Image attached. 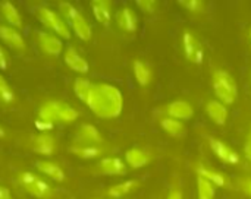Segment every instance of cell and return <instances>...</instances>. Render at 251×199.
<instances>
[{
	"label": "cell",
	"instance_id": "1",
	"mask_svg": "<svg viewBox=\"0 0 251 199\" xmlns=\"http://www.w3.org/2000/svg\"><path fill=\"white\" fill-rule=\"evenodd\" d=\"M101 119H115L122 113L124 98L121 91L109 84H96L85 103Z\"/></svg>",
	"mask_w": 251,
	"mask_h": 199
},
{
	"label": "cell",
	"instance_id": "2",
	"mask_svg": "<svg viewBox=\"0 0 251 199\" xmlns=\"http://www.w3.org/2000/svg\"><path fill=\"white\" fill-rule=\"evenodd\" d=\"M38 119L47 123H54V122H60V123H72L78 119V111L72 107H69L68 104L62 103V101H56V100H50L47 103H44L40 110H38Z\"/></svg>",
	"mask_w": 251,
	"mask_h": 199
},
{
	"label": "cell",
	"instance_id": "3",
	"mask_svg": "<svg viewBox=\"0 0 251 199\" xmlns=\"http://www.w3.org/2000/svg\"><path fill=\"white\" fill-rule=\"evenodd\" d=\"M212 85L216 97L222 101V104H232L237 100L238 89H237V82L224 69H216L212 75Z\"/></svg>",
	"mask_w": 251,
	"mask_h": 199
},
{
	"label": "cell",
	"instance_id": "4",
	"mask_svg": "<svg viewBox=\"0 0 251 199\" xmlns=\"http://www.w3.org/2000/svg\"><path fill=\"white\" fill-rule=\"evenodd\" d=\"M59 10L66 18V21L71 23V26L74 28V31L76 32V35L81 40H90L91 38V26L88 25L85 18L75 9L74 4H71L68 1H62L59 4Z\"/></svg>",
	"mask_w": 251,
	"mask_h": 199
},
{
	"label": "cell",
	"instance_id": "5",
	"mask_svg": "<svg viewBox=\"0 0 251 199\" xmlns=\"http://www.w3.org/2000/svg\"><path fill=\"white\" fill-rule=\"evenodd\" d=\"M21 186L32 197L38 199H49L51 197V188L49 186V183H46L44 180H41L38 176L29 173V172H24L19 175L18 177Z\"/></svg>",
	"mask_w": 251,
	"mask_h": 199
},
{
	"label": "cell",
	"instance_id": "6",
	"mask_svg": "<svg viewBox=\"0 0 251 199\" xmlns=\"http://www.w3.org/2000/svg\"><path fill=\"white\" fill-rule=\"evenodd\" d=\"M37 16L40 18V21H41L44 25H47L50 29H53L59 37H62V38H71L69 26H68L66 22H65L57 13H54L51 9L44 7V6H40V7H37Z\"/></svg>",
	"mask_w": 251,
	"mask_h": 199
},
{
	"label": "cell",
	"instance_id": "7",
	"mask_svg": "<svg viewBox=\"0 0 251 199\" xmlns=\"http://www.w3.org/2000/svg\"><path fill=\"white\" fill-rule=\"evenodd\" d=\"M182 47H184L185 57L190 62H193L196 65H200L203 62V57H204L203 47L199 43V40L196 38V35L188 29H185L182 32Z\"/></svg>",
	"mask_w": 251,
	"mask_h": 199
},
{
	"label": "cell",
	"instance_id": "8",
	"mask_svg": "<svg viewBox=\"0 0 251 199\" xmlns=\"http://www.w3.org/2000/svg\"><path fill=\"white\" fill-rule=\"evenodd\" d=\"M209 145L212 148V151L216 154L218 158H221L224 163H228V164H240L241 158L238 155V153L235 150H232L229 145H226L224 141L218 139V138H209Z\"/></svg>",
	"mask_w": 251,
	"mask_h": 199
},
{
	"label": "cell",
	"instance_id": "9",
	"mask_svg": "<svg viewBox=\"0 0 251 199\" xmlns=\"http://www.w3.org/2000/svg\"><path fill=\"white\" fill-rule=\"evenodd\" d=\"M103 142H104L103 136L96 129V126L85 123V125H82L79 128L78 135H76V144H81V145H101Z\"/></svg>",
	"mask_w": 251,
	"mask_h": 199
},
{
	"label": "cell",
	"instance_id": "10",
	"mask_svg": "<svg viewBox=\"0 0 251 199\" xmlns=\"http://www.w3.org/2000/svg\"><path fill=\"white\" fill-rule=\"evenodd\" d=\"M169 117L176 119V120H190L194 116V109L190 103L184 100H176L171 103L166 109Z\"/></svg>",
	"mask_w": 251,
	"mask_h": 199
},
{
	"label": "cell",
	"instance_id": "11",
	"mask_svg": "<svg viewBox=\"0 0 251 199\" xmlns=\"http://www.w3.org/2000/svg\"><path fill=\"white\" fill-rule=\"evenodd\" d=\"M32 150L43 155H51L56 148L54 138L49 133H40L32 138Z\"/></svg>",
	"mask_w": 251,
	"mask_h": 199
},
{
	"label": "cell",
	"instance_id": "12",
	"mask_svg": "<svg viewBox=\"0 0 251 199\" xmlns=\"http://www.w3.org/2000/svg\"><path fill=\"white\" fill-rule=\"evenodd\" d=\"M65 63L75 72H79V73H87L90 66L87 63V60L78 54V51L74 48V47H68L66 51H65Z\"/></svg>",
	"mask_w": 251,
	"mask_h": 199
},
{
	"label": "cell",
	"instance_id": "13",
	"mask_svg": "<svg viewBox=\"0 0 251 199\" xmlns=\"http://www.w3.org/2000/svg\"><path fill=\"white\" fill-rule=\"evenodd\" d=\"M99 170L100 173L103 175H110V176H119V175H124L126 172V167L124 164V161L121 158H116V157H107V158H103L100 163H99Z\"/></svg>",
	"mask_w": 251,
	"mask_h": 199
},
{
	"label": "cell",
	"instance_id": "14",
	"mask_svg": "<svg viewBox=\"0 0 251 199\" xmlns=\"http://www.w3.org/2000/svg\"><path fill=\"white\" fill-rule=\"evenodd\" d=\"M0 38L10 47L16 48V50H24L25 48V40L22 38V35L13 29L12 26H6V25H0Z\"/></svg>",
	"mask_w": 251,
	"mask_h": 199
},
{
	"label": "cell",
	"instance_id": "15",
	"mask_svg": "<svg viewBox=\"0 0 251 199\" xmlns=\"http://www.w3.org/2000/svg\"><path fill=\"white\" fill-rule=\"evenodd\" d=\"M118 23H119V26H121L122 29H125L126 32H134V31H137V28H138V19H137L135 12H134L131 7H128V6L122 7V9L118 12Z\"/></svg>",
	"mask_w": 251,
	"mask_h": 199
},
{
	"label": "cell",
	"instance_id": "16",
	"mask_svg": "<svg viewBox=\"0 0 251 199\" xmlns=\"http://www.w3.org/2000/svg\"><path fill=\"white\" fill-rule=\"evenodd\" d=\"M125 158L126 163L132 167V169H141L144 166H147L151 161V155L141 150V148H131L125 153Z\"/></svg>",
	"mask_w": 251,
	"mask_h": 199
},
{
	"label": "cell",
	"instance_id": "17",
	"mask_svg": "<svg viewBox=\"0 0 251 199\" xmlns=\"http://www.w3.org/2000/svg\"><path fill=\"white\" fill-rule=\"evenodd\" d=\"M206 111L209 114V117L216 123V125H225L226 119H228V110L225 107V104H222L221 101L212 100L207 103L206 106Z\"/></svg>",
	"mask_w": 251,
	"mask_h": 199
},
{
	"label": "cell",
	"instance_id": "18",
	"mask_svg": "<svg viewBox=\"0 0 251 199\" xmlns=\"http://www.w3.org/2000/svg\"><path fill=\"white\" fill-rule=\"evenodd\" d=\"M38 43H40L41 48L46 53L51 54V56H57L62 51V48H63L62 41L59 38H56L54 35L47 34V32H40L38 34Z\"/></svg>",
	"mask_w": 251,
	"mask_h": 199
},
{
	"label": "cell",
	"instance_id": "19",
	"mask_svg": "<svg viewBox=\"0 0 251 199\" xmlns=\"http://www.w3.org/2000/svg\"><path fill=\"white\" fill-rule=\"evenodd\" d=\"M91 9L94 12V16L96 19L103 23V25H107L110 22V18H112V3L110 1H106V0H96L91 3Z\"/></svg>",
	"mask_w": 251,
	"mask_h": 199
},
{
	"label": "cell",
	"instance_id": "20",
	"mask_svg": "<svg viewBox=\"0 0 251 199\" xmlns=\"http://www.w3.org/2000/svg\"><path fill=\"white\" fill-rule=\"evenodd\" d=\"M196 172H197V175L200 177H204L206 180H209L210 183H213L218 188H225L226 186V177H225V175H222V173H219L216 170H212V169H209V167H206L203 164H199L196 167Z\"/></svg>",
	"mask_w": 251,
	"mask_h": 199
},
{
	"label": "cell",
	"instance_id": "21",
	"mask_svg": "<svg viewBox=\"0 0 251 199\" xmlns=\"http://www.w3.org/2000/svg\"><path fill=\"white\" fill-rule=\"evenodd\" d=\"M37 169L43 175L49 176L53 180H57V182H63L65 180V172L56 163H51V161H38L37 163Z\"/></svg>",
	"mask_w": 251,
	"mask_h": 199
},
{
	"label": "cell",
	"instance_id": "22",
	"mask_svg": "<svg viewBox=\"0 0 251 199\" xmlns=\"http://www.w3.org/2000/svg\"><path fill=\"white\" fill-rule=\"evenodd\" d=\"M71 153L81 158H97L103 154V148L99 145H81L75 144L71 147Z\"/></svg>",
	"mask_w": 251,
	"mask_h": 199
},
{
	"label": "cell",
	"instance_id": "23",
	"mask_svg": "<svg viewBox=\"0 0 251 199\" xmlns=\"http://www.w3.org/2000/svg\"><path fill=\"white\" fill-rule=\"evenodd\" d=\"M0 12L3 15V18L7 21V23L10 26H21L22 21H21V15L18 12V9L10 3V1H3L0 3Z\"/></svg>",
	"mask_w": 251,
	"mask_h": 199
},
{
	"label": "cell",
	"instance_id": "24",
	"mask_svg": "<svg viewBox=\"0 0 251 199\" xmlns=\"http://www.w3.org/2000/svg\"><path fill=\"white\" fill-rule=\"evenodd\" d=\"M132 67H134V76H135L137 82L141 87H147L150 84V81H151V76H153L151 69L146 63L140 62V60H135Z\"/></svg>",
	"mask_w": 251,
	"mask_h": 199
},
{
	"label": "cell",
	"instance_id": "25",
	"mask_svg": "<svg viewBox=\"0 0 251 199\" xmlns=\"http://www.w3.org/2000/svg\"><path fill=\"white\" fill-rule=\"evenodd\" d=\"M160 125H162L163 131L171 136L178 138V136H182L185 133V126L181 120H176L172 117H165V119H162Z\"/></svg>",
	"mask_w": 251,
	"mask_h": 199
},
{
	"label": "cell",
	"instance_id": "26",
	"mask_svg": "<svg viewBox=\"0 0 251 199\" xmlns=\"http://www.w3.org/2000/svg\"><path fill=\"white\" fill-rule=\"evenodd\" d=\"M137 188H138V182L137 180H126V182H122L119 185L112 186L107 191V195L112 197V198H122V197L128 195L129 192H132Z\"/></svg>",
	"mask_w": 251,
	"mask_h": 199
},
{
	"label": "cell",
	"instance_id": "27",
	"mask_svg": "<svg viewBox=\"0 0 251 199\" xmlns=\"http://www.w3.org/2000/svg\"><path fill=\"white\" fill-rule=\"evenodd\" d=\"M91 89H93V84H91L88 79H85V78H76V79H75L74 91H75L76 97H78L81 101L87 103Z\"/></svg>",
	"mask_w": 251,
	"mask_h": 199
},
{
	"label": "cell",
	"instance_id": "28",
	"mask_svg": "<svg viewBox=\"0 0 251 199\" xmlns=\"http://www.w3.org/2000/svg\"><path fill=\"white\" fill-rule=\"evenodd\" d=\"M197 186H199V199H213L216 186L206 180L204 177H197Z\"/></svg>",
	"mask_w": 251,
	"mask_h": 199
},
{
	"label": "cell",
	"instance_id": "29",
	"mask_svg": "<svg viewBox=\"0 0 251 199\" xmlns=\"http://www.w3.org/2000/svg\"><path fill=\"white\" fill-rule=\"evenodd\" d=\"M13 98H15L13 91L10 89V87L7 85V82L4 81V78L0 76V101L10 103V101H13Z\"/></svg>",
	"mask_w": 251,
	"mask_h": 199
},
{
	"label": "cell",
	"instance_id": "30",
	"mask_svg": "<svg viewBox=\"0 0 251 199\" xmlns=\"http://www.w3.org/2000/svg\"><path fill=\"white\" fill-rule=\"evenodd\" d=\"M179 4L190 12H200L204 9V3L201 0H181Z\"/></svg>",
	"mask_w": 251,
	"mask_h": 199
},
{
	"label": "cell",
	"instance_id": "31",
	"mask_svg": "<svg viewBox=\"0 0 251 199\" xmlns=\"http://www.w3.org/2000/svg\"><path fill=\"white\" fill-rule=\"evenodd\" d=\"M137 6L143 12H146V13H153L156 10V7H157L156 1H153V0H138L137 1Z\"/></svg>",
	"mask_w": 251,
	"mask_h": 199
},
{
	"label": "cell",
	"instance_id": "32",
	"mask_svg": "<svg viewBox=\"0 0 251 199\" xmlns=\"http://www.w3.org/2000/svg\"><path fill=\"white\" fill-rule=\"evenodd\" d=\"M244 153H246V157L251 161V131L247 136V141H246V147H244Z\"/></svg>",
	"mask_w": 251,
	"mask_h": 199
},
{
	"label": "cell",
	"instance_id": "33",
	"mask_svg": "<svg viewBox=\"0 0 251 199\" xmlns=\"http://www.w3.org/2000/svg\"><path fill=\"white\" fill-rule=\"evenodd\" d=\"M168 199H184V195H182V191L179 189H172L168 195Z\"/></svg>",
	"mask_w": 251,
	"mask_h": 199
},
{
	"label": "cell",
	"instance_id": "34",
	"mask_svg": "<svg viewBox=\"0 0 251 199\" xmlns=\"http://www.w3.org/2000/svg\"><path fill=\"white\" fill-rule=\"evenodd\" d=\"M6 67H7V59H6L3 48L0 47V69H6Z\"/></svg>",
	"mask_w": 251,
	"mask_h": 199
},
{
	"label": "cell",
	"instance_id": "35",
	"mask_svg": "<svg viewBox=\"0 0 251 199\" xmlns=\"http://www.w3.org/2000/svg\"><path fill=\"white\" fill-rule=\"evenodd\" d=\"M0 199H12L9 191L6 188H3V186H0Z\"/></svg>",
	"mask_w": 251,
	"mask_h": 199
},
{
	"label": "cell",
	"instance_id": "36",
	"mask_svg": "<svg viewBox=\"0 0 251 199\" xmlns=\"http://www.w3.org/2000/svg\"><path fill=\"white\" fill-rule=\"evenodd\" d=\"M243 188H244V191H246L249 195H251V179H249V180H244V182H243Z\"/></svg>",
	"mask_w": 251,
	"mask_h": 199
},
{
	"label": "cell",
	"instance_id": "37",
	"mask_svg": "<svg viewBox=\"0 0 251 199\" xmlns=\"http://www.w3.org/2000/svg\"><path fill=\"white\" fill-rule=\"evenodd\" d=\"M1 136H4V131H3V128L0 126V138H1Z\"/></svg>",
	"mask_w": 251,
	"mask_h": 199
},
{
	"label": "cell",
	"instance_id": "38",
	"mask_svg": "<svg viewBox=\"0 0 251 199\" xmlns=\"http://www.w3.org/2000/svg\"><path fill=\"white\" fill-rule=\"evenodd\" d=\"M250 40H251V29H250Z\"/></svg>",
	"mask_w": 251,
	"mask_h": 199
}]
</instances>
